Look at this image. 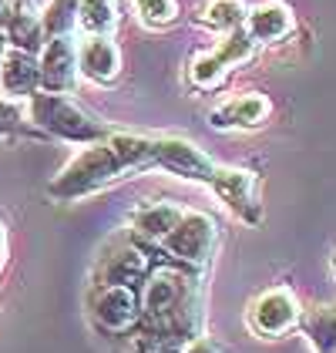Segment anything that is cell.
<instances>
[{
	"label": "cell",
	"instance_id": "obj_24",
	"mask_svg": "<svg viewBox=\"0 0 336 353\" xmlns=\"http://www.w3.org/2000/svg\"><path fill=\"white\" fill-rule=\"evenodd\" d=\"M7 259H10V232H7V222L0 219V272L7 270Z\"/></svg>",
	"mask_w": 336,
	"mask_h": 353
},
{
	"label": "cell",
	"instance_id": "obj_12",
	"mask_svg": "<svg viewBox=\"0 0 336 353\" xmlns=\"http://www.w3.org/2000/svg\"><path fill=\"white\" fill-rule=\"evenodd\" d=\"M0 30L7 37V48L28 51V54H41V48L48 41L44 28H41V10L30 0H10L0 17Z\"/></svg>",
	"mask_w": 336,
	"mask_h": 353
},
{
	"label": "cell",
	"instance_id": "obj_8",
	"mask_svg": "<svg viewBox=\"0 0 336 353\" xmlns=\"http://www.w3.org/2000/svg\"><path fill=\"white\" fill-rule=\"evenodd\" d=\"M209 189L225 202V209L246 225H262V199H259V179L252 168L235 165H216Z\"/></svg>",
	"mask_w": 336,
	"mask_h": 353
},
{
	"label": "cell",
	"instance_id": "obj_16",
	"mask_svg": "<svg viewBox=\"0 0 336 353\" xmlns=\"http://www.w3.org/2000/svg\"><path fill=\"white\" fill-rule=\"evenodd\" d=\"M182 205L178 202H168V199H158V202H148L132 212V236H138L145 243L162 245L168 232L175 229V222L182 219Z\"/></svg>",
	"mask_w": 336,
	"mask_h": 353
},
{
	"label": "cell",
	"instance_id": "obj_3",
	"mask_svg": "<svg viewBox=\"0 0 336 353\" xmlns=\"http://www.w3.org/2000/svg\"><path fill=\"white\" fill-rule=\"evenodd\" d=\"M219 222L209 216V212H198V209H185L182 219L175 222V229L162 239V252L185 263V266H196V270H205L219 249Z\"/></svg>",
	"mask_w": 336,
	"mask_h": 353
},
{
	"label": "cell",
	"instance_id": "obj_11",
	"mask_svg": "<svg viewBox=\"0 0 336 353\" xmlns=\"http://www.w3.org/2000/svg\"><path fill=\"white\" fill-rule=\"evenodd\" d=\"M269 114H273V101L262 91H242L209 111V125L216 132H252L262 128Z\"/></svg>",
	"mask_w": 336,
	"mask_h": 353
},
{
	"label": "cell",
	"instance_id": "obj_10",
	"mask_svg": "<svg viewBox=\"0 0 336 353\" xmlns=\"http://www.w3.org/2000/svg\"><path fill=\"white\" fill-rule=\"evenodd\" d=\"M37 68H41V91L71 94L78 78H81V71H78V41L71 34L48 37L41 54H37Z\"/></svg>",
	"mask_w": 336,
	"mask_h": 353
},
{
	"label": "cell",
	"instance_id": "obj_1",
	"mask_svg": "<svg viewBox=\"0 0 336 353\" xmlns=\"http://www.w3.org/2000/svg\"><path fill=\"white\" fill-rule=\"evenodd\" d=\"M145 168H155L151 162V135L135 132H112L101 141L84 145L71 162L48 182V195L54 202H78L91 192H101L118 179L138 175Z\"/></svg>",
	"mask_w": 336,
	"mask_h": 353
},
{
	"label": "cell",
	"instance_id": "obj_5",
	"mask_svg": "<svg viewBox=\"0 0 336 353\" xmlns=\"http://www.w3.org/2000/svg\"><path fill=\"white\" fill-rule=\"evenodd\" d=\"M87 310L98 330L112 336H128L141 326V299L138 286H121V283H105L94 286L87 296Z\"/></svg>",
	"mask_w": 336,
	"mask_h": 353
},
{
	"label": "cell",
	"instance_id": "obj_7",
	"mask_svg": "<svg viewBox=\"0 0 336 353\" xmlns=\"http://www.w3.org/2000/svg\"><path fill=\"white\" fill-rule=\"evenodd\" d=\"M151 162L155 168H165L168 175H178L185 182H202V185H209V179L219 165L205 148H198L196 141L182 135L151 138Z\"/></svg>",
	"mask_w": 336,
	"mask_h": 353
},
{
	"label": "cell",
	"instance_id": "obj_9",
	"mask_svg": "<svg viewBox=\"0 0 336 353\" xmlns=\"http://www.w3.org/2000/svg\"><path fill=\"white\" fill-rule=\"evenodd\" d=\"M151 243H145L138 236H132V243H121L108 249L98 266H94V286H105V283H121V286H141L148 270L155 266L151 263Z\"/></svg>",
	"mask_w": 336,
	"mask_h": 353
},
{
	"label": "cell",
	"instance_id": "obj_6",
	"mask_svg": "<svg viewBox=\"0 0 336 353\" xmlns=\"http://www.w3.org/2000/svg\"><path fill=\"white\" fill-rule=\"evenodd\" d=\"M246 323H249L252 333H259L266 340L286 336V333L300 330V323H303V303L289 286H269L249 303Z\"/></svg>",
	"mask_w": 336,
	"mask_h": 353
},
{
	"label": "cell",
	"instance_id": "obj_18",
	"mask_svg": "<svg viewBox=\"0 0 336 353\" xmlns=\"http://www.w3.org/2000/svg\"><path fill=\"white\" fill-rule=\"evenodd\" d=\"M249 17V3L246 0H205V7L196 14L202 28L216 30V34H229V30L242 28Z\"/></svg>",
	"mask_w": 336,
	"mask_h": 353
},
{
	"label": "cell",
	"instance_id": "obj_4",
	"mask_svg": "<svg viewBox=\"0 0 336 353\" xmlns=\"http://www.w3.org/2000/svg\"><path fill=\"white\" fill-rule=\"evenodd\" d=\"M255 48L259 44L249 37L246 28H235V30H229V34H222V41L212 51H202V54L192 57V64H189V81H192V88H198V91L222 88L225 78L255 54Z\"/></svg>",
	"mask_w": 336,
	"mask_h": 353
},
{
	"label": "cell",
	"instance_id": "obj_2",
	"mask_svg": "<svg viewBox=\"0 0 336 353\" xmlns=\"http://www.w3.org/2000/svg\"><path fill=\"white\" fill-rule=\"evenodd\" d=\"M28 118L41 132L61 138V141H71V145H91V141H101L105 135L114 132L98 114L84 111L78 101H71L67 94H54V91L30 94Z\"/></svg>",
	"mask_w": 336,
	"mask_h": 353
},
{
	"label": "cell",
	"instance_id": "obj_13",
	"mask_svg": "<svg viewBox=\"0 0 336 353\" xmlns=\"http://www.w3.org/2000/svg\"><path fill=\"white\" fill-rule=\"evenodd\" d=\"M78 71L81 78L94 84H114L121 74V48L114 37H94L84 34L78 41Z\"/></svg>",
	"mask_w": 336,
	"mask_h": 353
},
{
	"label": "cell",
	"instance_id": "obj_23",
	"mask_svg": "<svg viewBox=\"0 0 336 353\" xmlns=\"http://www.w3.org/2000/svg\"><path fill=\"white\" fill-rule=\"evenodd\" d=\"M182 353H229V350H225L219 340H212V336H202V333H198L196 340H189V343L182 347Z\"/></svg>",
	"mask_w": 336,
	"mask_h": 353
},
{
	"label": "cell",
	"instance_id": "obj_20",
	"mask_svg": "<svg viewBox=\"0 0 336 353\" xmlns=\"http://www.w3.org/2000/svg\"><path fill=\"white\" fill-rule=\"evenodd\" d=\"M78 7H81V0H48L44 10H41L44 37L74 34V28H78Z\"/></svg>",
	"mask_w": 336,
	"mask_h": 353
},
{
	"label": "cell",
	"instance_id": "obj_21",
	"mask_svg": "<svg viewBox=\"0 0 336 353\" xmlns=\"http://www.w3.org/2000/svg\"><path fill=\"white\" fill-rule=\"evenodd\" d=\"M135 14L145 28H171L178 21V0H135Z\"/></svg>",
	"mask_w": 336,
	"mask_h": 353
},
{
	"label": "cell",
	"instance_id": "obj_14",
	"mask_svg": "<svg viewBox=\"0 0 336 353\" xmlns=\"http://www.w3.org/2000/svg\"><path fill=\"white\" fill-rule=\"evenodd\" d=\"M242 28L249 30L255 44H280L296 28V14L286 0H262V3L249 7V17Z\"/></svg>",
	"mask_w": 336,
	"mask_h": 353
},
{
	"label": "cell",
	"instance_id": "obj_15",
	"mask_svg": "<svg viewBox=\"0 0 336 353\" xmlns=\"http://www.w3.org/2000/svg\"><path fill=\"white\" fill-rule=\"evenodd\" d=\"M37 91H41L37 54L7 48V54L0 61V94L10 98V101H28L30 94H37Z\"/></svg>",
	"mask_w": 336,
	"mask_h": 353
},
{
	"label": "cell",
	"instance_id": "obj_22",
	"mask_svg": "<svg viewBox=\"0 0 336 353\" xmlns=\"http://www.w3.org/2000/svg\"><path fill=\"white\" fill-rule=\"evenodd\" d=\"M24 125V111L17 108V101L0 94V138H14Z\"/></svg>",
	"mask_w": 336,
	"mask_h": 353
},
{
	"label": "cell",
	"instance_id": "obj_25",
	"mask_svg": "<svg viewBox=\"0 0 336 353\" xmlns=\"http://www.w3.org/2000/svg\"><path fill=\"white\" fill-rule=\"evenodd\" d=\"M3 54H7V37H3V30H0V61H3Z\"/></svg>",
	"mask_w": 336,
	"mask_h": 353
},
{
	"label": "cell",
	"instance_id": "obj_26",
	"mask_svg": "<svg viewBox=\"0 0 336 353\" xmlns=\"http://www.w3.org/2000/svg\"><path fill=\"white\" fill-rule=\"evenodd\" d=\"M7 3H10V0H0V17H3V10H7Z\"/></svg>",
	"mask_w": 336,
	"mask_h": 353
},
{
	"label": "cell",
	"instance_id": "obj_19",
	"mask_svg": "<svg viewBox=\"0 0 336 353\" xmlns=\"http://www.w3.org/2000/svg\"><path fill=\"white\" fill-rule=\"evenodd\" d=\"M121 24V10L114 0H81L78 7V28L94 37H114Z\"/></svg>",
	"mask_w": 336,
	"mask_h": 353
},
{
	"label": "cell",
	"instance_id": "obj_17",
	"mask_svg": "<svg viewBox=\"0 0 336 353\" xmlns=\"http://www.w3.org/2000/svg\"><path fill=\"white\" fill-rule=\"evenodd\" d=\"M300 330L306 333V340L313 343L316 353H336V303L303 310Z\"/></svg>",
	"mask_w": 336,
	"mask_h": 353
}]
</instances>
